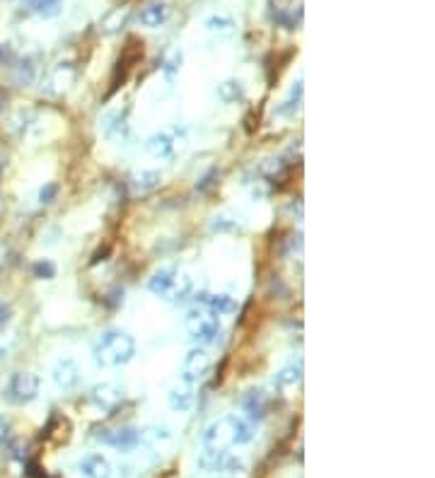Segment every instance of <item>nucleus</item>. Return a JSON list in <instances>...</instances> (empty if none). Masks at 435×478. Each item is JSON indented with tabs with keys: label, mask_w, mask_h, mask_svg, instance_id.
<instances>
[{
	"label": "nucleus",
	"mask_w": 435,
	"mask_h": 478,
	"mask_svg": "<svg viewBox=\"0 0 435 478\" xmlns=\"http://www.w3.org/2000/svg\"><path fill=\"white\" fill-rule=\"evenodd\" d=\"M254 440V427L240 416H221L208 423L201 435L206 452H230L232 447H245Z\"/></svg>",
	"instance_id": "obj_1"
},
{
	"label": "nucleus",
	"mask_w": 435,
	"mask_h": 478,
	"mask_svg": "<svg viewBox=\"0 0 435 478\" xmlns=\"http://www.w3.org/2000/svg\"><path fill=\"white\" fill-rule=\"evenodd\" d=\"M92 357L104 370H116L136 357V338L123 329H107L92 343Z\"/></svg>",
	"instance_id": "obj_2"
},
{
	"label": "nucleus",
	"mask_w": 435,
	"mask_h": 478,
	"mask_svg": "<svg viewBox=\"0 0 435 478\" xmlns=\"http://www.w3.org/2000/svg\"><path fill=\"white\" fill-rule=\"evenodd\" d=\"M148 290L158 295L160 300L169 302V305H184L194 297V283L186 273H182L174 266H164L158 268L148 280Z\"/></svg>",
	"instance_id": "obj_3"
},
{
	"label": "nucleus",
	"mask_w": 435,
	"mask_h": 478,
	"mask_svg": "<svg viewBox=\"0 0 435 478\" xmlns=\"http://www.w3.org/2000/svg\"><path fill=\"white\" fill-rule=\"evenodd\" d=\"M184 329L189 334V338L196 343V346H215L221 341L223 326H221V316L210 314L203 307H194L191 312H186L184 316Z\"/></svg>",
	"instance_id": "obj_4"
},
{
	"label": "nucleus",
	"mask_w": 435,
	"mask_h": 478,
	"mask_svg": "<svg viewBox=\"0 0 435 478\" xmlns=\"http://www.w3.org/2000/svg\"><path fill=\"white\" fill-rule=\"evenodd\" d=\"M39 387L41 381L36 375L32 372H15V375L8 379L5 387V399L10 403H32L36 397H39Z\"/></svg>",
	"instance_id": "obj_5"
},
{
	"label": "nucleus",
	"mask_w": 435,
	"mask_h": 478,
	"mask_svg": "<svg viewBox=\"0 0 435 478\" xmlns=\"http://www.w3.org/2000/svg\"><path fill=\"white\" fill-rule=\"evenodd\" d=\"M184 148V136H179L177 131H160L155 136L148 138L145 142V150L153 155L155 160H162V162H169Z\"/></svg>",
	"instance_id": "obj_6"
},
{
	"label": "nucleus",
	"mask_w": 435,
	"mask_h": 478,
	"mask_svg": "<svg viewBox=\"0 0 435 478\" xmlns=\"http://www.w3.org/2000/svg\"><path fill=\"white\" fill-rule=\"evenodd\" d=\"M210 365H213V360H210V353L206 351L203 346H194L189 353L184 355V360H182V381H186V384H199L201 379H203L206 375H208Z\"/></svg>",
	"instance_id": "obj_7"
},
{
	"label": "nucleus",
	"mask_w": 435,
	"mask_h": 478,
	"mask_svg": "<svg viewBox=\"0 0 435 478\" xmlns=\"http://www.w3.org/2000/svg\"><path fill=\"white\" fill-rule=\"evenodd\" d=\"M199 466L208 473H242L245 471V462L235 457L232 452H206L199 457Z\"/></svg>",
	"instance_id": "obj_8"
},
{
	"label": "nucleus",
	"mask_w": 435,
	"mask_h": 478,
	"mask_svg": "<svg viewBox=\"0 0 435 478\" xmlns=\"http://www.w3.org/2000/svg\"><path fill=\"white\" fill-rule=\"evenodd\" d=\"M90 401L97 408H102V411H114V408H119L126 401V389L119 381H102V384L92 387Z\"/></svg>",
	"instance_id": "obj_9"
},
{
	"label": "nucleus",
	"mask_w": 435,
	"mask_h": 478,
	"mask_svg": "<svg viewBox=\"0 0 435 478\" xmlns=\"http://www.w3.org/2000/svg\"><path fill=\"white\" fill-rule=\"evenodd\" d=\"M97 440L102 444L119 449V452H134L140 444V430L131 425L116 427V430H102V435H97Z\"/></svg>",
	"instance_id": "obj_10"
},
{
	"label": "nucleus",
	"mask_w": 435,
	"mask_h": 478,
	"mask_svg": "<svg viewBox=\"0 0 435 478\" xmlns=\"http://www.w3.org/2000/svg\"><path fill=\"white\" fill-rule=\"evenodd\" d=\"M102 133L107 140L116 142V145H126V140L131 138V126H128V116L126 112L116 109V112H109L102 116Z\"/></svg>",
	"instance_id": "obj_11"
},
{
	"label": "nucleus",
	"mask_w": 435,
	"mask_h": 478,
	"mask_svg": "<svg viewBox=\"0 0 435 478\" xmlns=\"http://www.w3.org/2000/svg\"><path fill=\"white\" fill-rule=\"evenodd\" d=\"M196 307H203L215 316H230L237 310V300L227 292H199L194 297Z\"/></svg>",
	"instance_id": "obj_12"
},
{
	"label": "nucleus",
	"mask_w": 435,
	"mask_h": 478,
	"mask_svg": "<svg viewBox=\"0 0 435 478\" xmlns=\"http://www.w3.org/2000/svg\"><path fill=\"white\" fill-rule=\"evenodd\" d=\"M51 379L61 392H73L80 384V367L73 357H61V360L53 362Z\"/></svg>",
	"instance_id": "obj_13"
},
{
	"label": "nucleus",
	"mask_w": 435,
	"mask_h": 478,
	"mask_svg": "<svg viewBox=\"0 0 435 478\" xmlns=\"http://www.w3.org/2000/svg\"><path fill=\"white\" fill-rule=\"evenodd\" d=\"M75 473L77 478H112V464L107 462V457L92 452L77 459Z\"/></svg>",
	"instance_id": "obj_14"
},
{
	"label": "nucleus",
	"mask_w": 435,
	"mask_h": 478,
	"mask_svg": "<svg viewBox=\"0 0 435 478\" xmlns=\"http://www.w3.org/2000/svg\"><path fill=\"white\" fill-rule=\"evenodd\" d=\"M167 401H169V408L177 413H189L196 403V389L194 384H186V381H179V384H174L167 394Z\"/></svg>",
	"instance_id": "obj_15"
},
{
	"label": "nucleus",
	"mask_w": 435,
	"mask_h": 478,
	"mask_svg": "<svg viewBox=\"0 0 435 478\" xmlns=\"http://www.w3.org/2000/svg\"><path fill=\"white\" fill-rule=\"evenodd\" d=\"M167 20H169V5L164 0L148 3V5L138 12V25L145 27V29H160L162 25H167Z\"/></svg>",
	"instance_id": "obj_16"
},
{
	"label": "nucleus",
	"mask_w": 435,
	"mask_h": 478,
	"mask_svg": "<svg viewBox=\"0 0 435 478\" xmlns=\"http://www.w3.org/2000/svg\"><path fill=\"white\" fill-rule=\"evenodd\" d=\"M300 379H302V360H297V362H288L286 367H281V370L276 372V377H273V384H276L278 389H288V387L300 384Z\"/></svg>",
	"instance_id": "obj_17"
},
{
	"label": "nucleus",
	"mask_w": 435,
	"mask_h": 478,
	"mask_svg": "<svg viewBox=\"0 0 435 478\" xmlns=\"http://www.w3.org/2000/svg\"><path fill=\"white\" fill-rule=\"evenodd\" d=\"M75 82V66L73 63H58L56 66V71H53V75H51V85H53V92H66L68 87Z\"/></svg>",
	"instance_id": "obj_18"
},
{
	"label": "nucleus",
	"mask_w": 435,
	"mask_h": 478,
	"mask_svg": "<svg viewBox=\"0 0 435 478\" xmlns=\"http://www.w3.org/2000/svg\"><path fill=\"white\" fill-rule=\"evenodd\" d=\"M245 97V87H242L240 80H225L218 85V99L223 104H237Z\"/></svg>",
	"instance_id": "obj_19"
},
{
	"label": "nucleus",
	"mask_w": 435,
	"mask_h": 478,
	"mask_svg": "<svg viewBox=\"0 0 435 478\" xmlns=\"http://www.w3.org/2000/svg\"><path fill=\"white\" fill-rule=\"evenodd\" d=\"M245 411L251 420H261V418L266 416V399L261 392H249L245 399Z\"/></svg>",
	"instance_id": "obj_20"
},
{
	"label": "nucleus",
	"mask_w": 435,
	"mask_h": 478,
	"mask_svg": "<svg viewBox=\"0 0 435 478\" xmlns=\"http://www.w3.org/2000/svg\"><path fill=\"white\" fill-rule=\"evenodd\" d=\"M206 27H208V32H213V34L218 36H227L235 32V22H232V17L227 15H213L206 20Z\"/></svg>",
	"instance_id": "obj_21"
},
{
	"label": "nucleus",
	"mask_w": 435,
	"mask_h": 478,
	"mask_svg": "<svg viewBox=\"0 0 435 478\" xmlns=\"http://www.w3.org/2000/svg\"><path fill=\"white\" fill-rule=\"evenodd\" d=\"M167 440H172L167 425H153L140 430V442H167Z\"/></svg>",
	"instance_id": "obj_22"
},
{
	"label": "nucleus",
	"mask_w": 435,
	"mask_h": 478,
	"mask_svg": "<svg viewBox=\"0 0 435 478\" xmlns=\"http://www.w3.org/2000/svg\"><path fill=\"white\" fill-rule=\"evenodd\" d=\"M160 172H150V169H143V172H138L134 177V186L138 188V191H153L155 186L160 184Z\"/></svg>",
	"instance_id": "obj_23"
},
{
	"label": "nucleus",
	"mask_w": 435,
	"mask_h": 478,
	"mask_svg": "<svg viewBox=\"0 0 435 478\" xmlns=\"http://www.w3.org/2000/svg\"><path fill=\"white\" fill-rule=\"evenodd\" d=\"M213 229H215V232H240L242 225H240V220H237L235 215L223 213V215H215V218H213Z\"/></svg>",
	"instance_id": "obj_24"
},
{
	"label": "nucleus",
	"mask_w": 435,
	"mask_h": 478,
	"mask_svg": "<svg viewBox=\"0 0 435 478\" xmlns=\"http://www.w3.org/2000/svg\"><path fill=\"white\" fill-rule=\"evenodd\" d=\"M126 17H128V10H126V8H116V10L109 12V15L102 20V29H104V32H119V27H123Z\"/></svg>",
	"instance_id": "obj_25"
},
{
	"label": "nucleus",
	"mask_w": 435,
	"mask_h": 478,
	"mask_svg": "<svg viewBox=\"0 0 435 478\" xmlns=\"http://www.w3.org/2000/svg\"><path fill=\"white\" fill-rule=\"evenodd\" d=\"M29 5L36 15L53 17L58 10H61V0H29Z\"/></svg>",
	"instance_id": "obj_26"
},
{
	"label": "nucleus",
	"mask_w": 435,
	"mask_h": 478,
	"mask_svg": "<svg viewBox=\"0 0 435 478\" xmlns=\"http://www.w3.org/2000/svg\"><path fill=\"white\" fill-rule=\"evenodd\" d=\"M34 77H36L34 58H25V61H20V66H17V82L29 85V82H34Z\"/></svg>",
	"instance_id": "obj_27"
},
{
	"label": "nucleus",
	"mask_w": 435,
	"mask_h": 478,
	"mask_svg": "<svg viewBox=\"0 0 435 478\" xmlns=\"http://www.w3.org/2000/svg\"><path fill=\"white\" fill-rule=\"evenodd\" d=\"M300 102H302V82L297 80L295 87L290 90V99L278 109V114H288V116H290V114H295L297 109H300Z\"/></svg>",
	"instance_id": "obj_28"
},
{
	"label": "nucleus",
	"mask_w": 435,
	"mask_h": 478,
	"mask_svg": "<svg viewBox=\"0 0 435 478\" xmlns=\"http://www.w3.org/2000/svg\"><path fill=\"white\" fill-rule=\"evenodd\" d=\"M32 273H34L39 280H53L56 278V266H53L49 259H39L34 266H32Z\"/></svg>",
	"instance_id": "obj_29"
},
{
	"label": "nucleus",
	"mask_w": 435,
	"mask_h": 478,
	"mask_svg": "<svg viewBox=\"0 0 435 478\" xmlns=\"http://www.w3.org/2000/svg\"><path fill=\"white\" fill-rule=\"evenodd\" d=\"M182 68V51L179 49H172L167 56V61H164V75L167 77H174L177 73H179Z\"/></svg>",
	"instance_id": "obj_30"
},
{
	"label": "nucleus",
	"mask_w": 435,
	"mask_h": 478,
	"mask_svg": "<svg viewBox=\"0 0 435 478\" xmlns=\"http://www.w3.org/2000/svg\"><path fill=\"white\" fill-rule=\"evenodd\" d=\"M56 194H58V186L56 184H49V186H44L39 191V203H51Z\"/></svg>",
	"instance_id": "obj_31"
},
{
	"label": "nucleus",
	"mask_w": 435,
	"mask_h": 478,
	"mask_svg": "<svg viewBox=\"0 0 435 478\" xmlns=\"http://www.w3.org/2000/svg\"><path fill=\"white\" fill-rule=\"evenodd\" d=\"M10 307H5V305H0V329H3V326H8L10 324Z\"/></svg>",
	"instance_id": "obj_32"
},
{
	"label": "nucleus",
	"mask_w": 435,
	"mask_h": 478,
	"mask_svg": "<svg viewBox=\"0 0 435 478\" xmlns=\"http://www.w3.org/2000/svg\"><path fill=\"white\" fill-rule=\"evenodd\" d=\"M8 435H10V425H8V420H5V418H0V444L5 442V440H8Z\"/></svg>",
	"instance_id": "obj_33"
},
{
	"label": "nucleus",
	"mask_w": 435,
	"mask_h": 478,
	"mask_svg": "<svg viewBox=\"0 0 435 478\" xmlns=\"http://www.w3.org/2000/svg\"><path fill=\"white\" fill-rule=\"evenodd\" d=\"M5 256H8V247L3 244V242H0V268L5 266Z\"/></svg>",
	"instance_id": "obj_34"
}]
</instances>
